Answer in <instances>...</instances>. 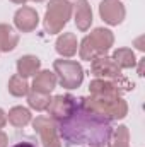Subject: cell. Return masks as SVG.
I'll return each mask as SVG.
<instances>
[{
    "label": "cell",
    "mask_w": 145,
    "mask_h": 147,
    "mask_svg": "<svg viewBox=\"0 0 145 147\" xmlns=\"http://www.w3.org/2000/svg\"><path fill=\"white\" fill-rule=\"evenodd\" d=\"M56 125L60 139L68 146L104 147L108 146L113 134L111 120L87 108L80 99H77V108L72 115L62 121H56Z\"/></svg>",
    "instance_id": "obj_1"
},
{
    "label": "cell",
    "mask_w": 145,
    "mask_h": 147,
    "mask_svg": "<svg viewBox=\"0 0 145 147\" xmlns=\"http://www.w3.org/2000/svg\"><path fill=\"white\" fill-rule=\"evenodd\" d=\"M72 19V2L68 0H50L43 17V26L48 34H58Z\"/></svg>",
    "instance_id": "obj_2"
},
{
    "label": "cell",
    "mask_w": 145,
    "mask_h": 147,
    "mask_svg": "<svg viewBox=\"0 0 145 147\" xmlns=\"http://www.w3.org/2000/svg\"><path fill=\"white\" fill-rule=\"evenodd\" d=\"M87 108L101 113L103 116L113 120H123L128 115V103L118 96V98H94V96H82L79 98Z\"/></svg>",
    "instance_id": "obj_3"
},
{
    "label": "cell",
    "mask_w": 145,
    "mask_h": 147,
    "mask_svg": "<svg viewBox=\"0 0 145 147\" xmlns=\"http://www.w3.org/2000/svg\"><path fill=\"white\" fill-rule=\"evenodd\" d=\"M53 72L56 75L58 84L68 91L80 87V84L84 82V69L75 60H65V58L55 60L53 62Z\"/></svg>",
    "instance_id": "obj_4"
},
{
    "label": "cell",
    "mask_w": 145,
    "mask_h": 147,
    "mask_svg": "<svg viewBox=\"0 0 145 147\" xmlns=\"http://www.w3.org/2000/svg\"><path fill=\"white\" fill-rule=\"evenodd\" d=\"M128 91H133V82L123 75L118 79H94L89 84V92L94 98H118Z\"/></svg>",
    "instance_id": "obj_5"
},
{
    "label": "cell",
    "mask_w": 145,
    "mask_h": 147,
    "mask_svg": "<svg viewBox=\"0 0 145 147\" xmlns=\"http://www.w3.org/2000/svg\"><path fill=\"white\" fill-rule=\"evenodd\" d=\"M33 128L39 135L43 147H62V139L58 134V125L50 116H36L33 121Z\"/></svg>",
    "instance_id": "obj_6"
},
{
    "label": "cell",
    "mask_w": 145,
    "mask_h": 147,
    "mask_svg": "<svg viewBox=\"0 0 145 147\" xmlns=\"http://www.w3.org/2000/svg\"><path fill=\"white\" fill-rule=\"evenodd\" d=\"M75 108H77V98L75 96L58 94V96H53L50 99V105H48L46 111H48L50 118H53L55 121H62L67 116H70Z\"/></svg>",
    "instance_id": "obj_7"
},
{
    "label": "cell",
    "mask_w": 145,
    "mask_h": 147,
    "mask_svg": "<svg viewBox=\"0 0 145 147\" xmlns=\"http://www.w3.org/2000/svg\"><path fill=\"white\" fill-rule=\"evenodd\" d=\"M99 16L108 26H118L126 17V9L121 0H101Z\"/></svg>",
    "instance_id": "obj_8"
},
{
    "label": "cell",
    "mask_w": 145,
    "mask_h": 147,
    "mask_svg": "<svg viewBox=\"0 0 145 147\" xmlns=\"http://www.w3.org/2000/svg\"><path fill=\"white\" fill-rule=\"evenodd\" d=\"M91 74L96 79H118L123 75L121 69L108 55H101V57H96L94 60H91Z\"/></svg>",
    "instance_id": "obj_9"
},
{
    "label": "cell",
    "mask_w": 145,
    "mask_h": 147,
    "mask_svg": "<svg viewBox=\"0 0 145 147\" xmlns=\"http://www.w3.org/2000/svg\"><path fill=\"white\" fill-rule=\"evenodd\" d=\"M39 24V14L36 9L22 5L14 14V26L21 33H33Z\"/></svg>",
    "instance_id": "obj_10"
},
{
    "label": "cell",
    "mask_w": 145,
    "mask_h": 147,
    "mask_svg": "<svg viewBox=\"0 0 145 147\" xmlns=\"http://www.w3.org/2000/svg\"><path fill=\"white\" fill-rule=\"evenodd\" d=\"M87 38L92 43L97 57L106 55L109 50L113 48V45H114V34H113V31L108 29V28H96V29L91 31V34Z\"/></svg>",
    "instance_id": "obj_11"
},
{
    "label": "cell",
    "mask_w": 145,
    "mask_h": 147,
    "mask_svg": "<svg viewBox=\"0 0 145 147\" xmlns=\"http://www.w3.org/2000/svg\"><path fill=\"white\" fill-rule=\"evenodd\" d=\"M72 16L73 22L79 31H87L92 24V9L87 0H75L72 3Z\"/></svg>",
    "instance_id": "obj_12"
},
{
    "label": "cell",
    "mask_w": 145,
    "mask_h": 147,
    "mask_svg": "<svg viewBox=\"0 0 145 147\" xmlns=\"http://www.w3.org/2000/svg\"><path fill=\"white\" fill-rule=\"evenodd\" d=\"M58 80H56V75L55 72H50V70H39L33 79V84H31V91H36V92H43V94H51L56 87Z\"/></svg>",
    "instance_id": "obj_13"
},
{
    "label": "cell",
    "mask_w": 145,
    "mask_h": 147,
    "mask_svg": "<svg viewBox=\"0 0 145 147\" xmlns=\"http://www.w3.org/2000/svg\"><path fill=\"white\" fill-rule=\"evenodd\" d=\"M55 50L62 58H70L79 51V41L75 33H62L55 41Z\"/></svg>",
    "instance_id": "obj_14"
},
{
    "label": "cell",
    "mask_w": 145,
    "mask_h": 147,
    "mask_svg": "<svg viewBox=\"0 0 145 147\" xmlns=\"http://www.w3.org/2000/svg\"><path fill=\"white\" fill-rule=\"evenodd\" d=\"M15 69H17V75H21L24 79L33 77L41 69V60L38 58L36 55H22L15 62Z\"/></svg>",
    "instance_id": "obj_15"
},
{
    "label": "cell",
    "mask_w": 145,
    "mask_h": 147,
    "mask_svg": "<svg viewBox=\"0 0 145 147\" xmlns=\"http://www.w3.org/2000/svg\"><path fill=\"white\" fill-rule=\"evenodd\" d=\"M19 45V34L10 24H0V53H9Z\"/></svg>",
    "instance_id": "obj_16"
},
{
    "label": "cell",
    "mask_w": 145,
    "mask_h": 147,
    "mask_svg": "<svg viewBox=\"0 0 145 147\" xmlns=\"http://www.w3.org/2000/svg\"><path fill=\"white\" fill-rule=\"evenodd\" d=\"M7 121L15 127V128H24L28 127L31 121H33V115L29 108H24V106H14L10 108L7 113Z\"/></svg>",
    "instance_id": "obj_17"
},
{
    "label": "cell",
    "mask_w": 145,
    "mask_h": 147,
    "mask_svg": "<svg viewBox=\"0 0 145 147\" xmlns=\"http://www.w3.org/2000/svg\"><path fill=\"white\" fill-rule=\"evenodd\" d=\"M114 63L123 70V69H133L137 65V58L132 48H116L111 55Z\"/></svg>",
    "instance_id": "obj_18"
},
{
    "label": "cell",
    "mask_w": 145,
    "mask_h": 147,
    "mask_svg": "<svg viewBox=\"0 0 145 147\" xmlns=\"http://www.w3.org/2000/svg\"><path fill=\"white\" fill-rule=\"evenodd\" d=\"M7 89H9V94H12L14 98H24L28 96V92L31 91L28 80L17 74H14L10 79H9V84H7Z\"/></svg>",
    "instance_id": "obj_19"
},
{
    "label": "cell",
    "mask_w": 145,
    "mask_h": 147,
    "mask_svg": "<svg viewBox=\"0 0 145 147\" xmlns=\"http://www.w3.org/2000/svg\"><path fill=\"white\" fill-rule=\"evenodd\" d=\"M108 147H130V130L126 125H119L118 128H113Z\"/></svg>",
    "instance_id": "obj_20"
},
{
    "label": "cell",
    "mask_w": 145,
    "mask_h": 147,
    "mask_svg": "<svg viewBox=\"0 0 145 147\" xmlns=\"http://www.w3.org/2000/svg\"><path fill=\"white\" fill-rule=\"evenodd\" d=\"M26 98H28L29 108L36 111H44L50 105V99H51L50 94H43V92H36V91H29Z\"/></svg>",
    "instance_id": "obj_21"
},
{
    "label": "cell",
    "mask_w": 145,
    "mask_h": 147,
    "mask_svg": "<svg viewBox=\"0 0 145 147\" xmlns=\"http://www.w3.org/2000/svg\"><path fill=\"white\" fill-rule=\"evenodd\" d=\"M9 146V137L3 130H0V147H7Z\"/></svg>",
    "instance_id": "obj_22"
},
{
    "label": "cell",
    "mask_w": 145,
    "mask_h": 147,
    "mask_svg": "<svg viewBox=\"0 0 145 147\" xmlns=\"http://www.w3.org/2000/svg\"><path fill=\"white\" fill-rule=\"evenodd\" d=\"M5 125H7V113L0 108V130H2Z\"/></svg>",
    "instance_id": "obj_23"
},
{
    "label": "cell",
    "mask_w": 145,
    "mask_h": 147,
    "mask_svg": "<svg viewBox=\"0 0 145 147\" xmlns=\"http://www.w3.org/2000/svg\"><path fill=\"white\" fill-rule=\"evenodd\" d=\"M12 147H38V146H34L33 142H17V144H14Z\"/></svg>",
    "instance_id": "obj_24"
},
{
    "label": "cell",
    "mask_w": 145,
    "mask_h": 147,
    "mask_svg": "<svg viewBox=\"0 0 145 147\" xmlns=\"http://www.w3.org/2000/svg\"><path fill=\"white\" fill-rule=\"evenodd\" d=\"M144 62H145V58H142L140 60V67H138V75H144Z\"/></svg>",
    "instance_id": "obj_25"
},
{
    "label": "cell",
    "mask_w": 145,
    "mask_h": 147,
    "mask_svg": "<svg viewBox=\"0 0 145 147\" xmlns=\"http://www.w3.org/2000/svg\"><path fill=\"white\" fill-rule=\"evenodd\" d=\"M9 2H12V3H17V5H26V2H28V0H9Z\"/></svg>",
    "instance_id": "obj_26"
},
{
    "label": "cell",
    "mask_w": 145,
    "mask_h": 147,
    "mask_svg": "<svg viewBox=\"0 0 145 147\" xmlns=\"http://www.w3.org/2000/svg\"><path fill=\"white\" fill-rule=\"evenodd\" d=\"M31 2H38L39 3V2H44V0H31Z\"/></svg>",
    "instance_id": "obj_27"
}]
</instances>
